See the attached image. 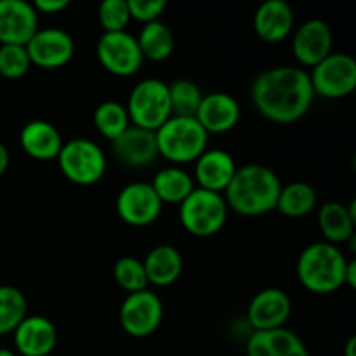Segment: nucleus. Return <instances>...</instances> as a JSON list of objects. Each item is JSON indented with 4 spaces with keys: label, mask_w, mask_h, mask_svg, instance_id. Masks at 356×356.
I'll return each mask as SVG.
<instances>
[{
    "label": "nucleus",
    "mask_w": 356,
    "mask_h": 356,
    "mask_svg": "<svg viewBox=\"0 0 356 356\" xmlns=\"http://www.w3.org/2000/svg\"><path fill=\"white\" fill-rule=\"evenodd\" d=\"M250 99L268 120L294 124L308 113L315 92L308 72L298 66H277L254 79Z\"/></svg>",
    "instance_id": "1"
},
{
    "label": "nucleus",
    "mask_w": 356,
    "mask_h": 356,
    "mask_svg": "<svg viewBox=\"0 0 356 356\" xmlns=\"http://www.w3.org/2000/svg\"><path fill=\"white\" fill-rule=\"evenodd\" d=\"M280 190V179L270 167L250 163L236 169L225 190V200L236 214L256 218L277 209Z\"/></svg>",
    "instance_id": "2"
},
{
    "label": "nucleus",
    "mask_w": 356,
    "mask_h": 356,
    "mask_svg": "<svg viewBox=\"0 0 356 356\" xmlns=\"http://www.w3.org/2000/svg\"><path fill=\"white\" fill-rule=\"evenodd\" d=\"M348 259L337 245L316 242L306 247L298 259V278L313 294H332L344 287Z\"/></svg>",
    "instance_id": "3"
},
{
    "label": "nucleus",
    "mask_w": 356,
    "mask_h": 356,
    "mask_svg": "<svg viewBox=\"0 0 356 356\" xmlns=\"http://www.w3.org/2000/svg\"><path fill=\"white\" fill-rule=\"evenodd\" d=\"M159 155L174 163L195 162L207 149L209 134L195 117H170L155 132Z\"/></svg>",
    "instance_id": "4"
},
{
    "label": "nucleus",
    "mask_w": 356,
    "mask_h": 356,
    "mask_svg": "<svg viewBox=\"0 0 356 356\" xmlns=\"http://www.w3.org/2000/svg\"><path fill=\"white\" fill-rule=\"evenodd\" d=\"M228 218V205L221 193L195 188L179 205V221L190 235L207 238L221 232Z\"/></svg>",
    "instance_id": "5"
},
{
    "label": "nucleus",
    "mask_w": 356,
    "mask_h": 356,
    "mask_svg": "<svg viewBox=\"0 0 356 356\" xmlns=\"http://www.w3.org/2000/svg\"><path fill=\"white\" fill-rule=\"evenodd\" d=\"M56 160L63 176L76 186H92L106 174V155L99 145L86 138L65 143Z\"/></svg>",
    "instance_id": "6"
},
{
    "label": "nucleus",
    "mask_w": 356,
    "mask_h": 356,
    "mask_svg": "<svg viewBox=\"0 0 356 356\" xmlns=\"http://www.w3.org/2000/svg\"><path fill=\"white\" fill-rule=\"evenodd\" d=\"M125 110L136 127L156 132L172 117L169 87L159 79L141 80L132 89Z\"/></svg>",
    "instance_id": "7"
},
{
    "label": "nucleus",
    "mask_w": 356,
    "mask_h": 356,
    "mask_svg": "<svg viewBox=\"0 0 356 356\" xmlns=\"http://www.w3.org/2000/svg\"><path fill=\"white\" fill-rule=\"evenodd\" d=\"M315 96L341 99L356 89V61L353 56L332 52L309 73Z\"/></svg>",
    "instance_id": "8"
},
{
    "label": "nucleus",
    "mask_w": 356,
    "mask_h": 356,
    "mask_svg": "<svg viewBox=\"0 0 356 356\" xmlns=\"http://www.w3.org/2000/svg\"><path fill=\"white\" fill-rule=\"evenodd\" d=\"M96 54L101 66L115 76L136 75L145 61L138 38L127 31L101 35L96 45Z\"/></svg>",
    "instance_id": "9"
},
{
    "label": "nucleus",
    "mask_w": 356,
    "mask_h": 356,
    "mask_svg": "<svg viewBox=\"0 0 356 356\" xmlns=\"http://www.w3.org/2000/svg\"><path fill=\"white\" fill-rule=\"evenodd\" d=\"M120 325L131 337L143 339L155 332L163 318L162 299L152 291L132 292L120 306Z\"/></svg>",
    "instance_id": "10"
},
{
    "label": "nucleus",
    "mask_w": 356,
    "mask_h": 356,
    "mask_svg": "<svg viewBox=\"0 0 356 356\" xmlns=\"http://www.w3.org/2000/svg\"><path fill=\"white\" fill-rule=\"evenodd\" d=\"M163 204L152 184L131 183L120 190L117 197V212L122 221L134 228H145L153 225L162 214Z\"/></svg>",
    "instance_id": "11"
},
{
    "label": "nucleus",
    "mask_w": 356,
    "mask_h": 356,
    "mask_svg": "<svg viewBox=\"0 0 356 356\" xmlns=\"http://www.w3.org/2000/svg\"><path fill=\"white\" fill-rule=\"evenodd\" d=\"M24 47L31 65L44 70L61 68L68 65L75 54V42L72 35L61 28L38 30Z\"/></svg>",
    "instance_id": "12"
},
{
    "label": "nucleus",
    "mask_w": 356,
    "mask_h": 356,
    "mask_svg": "<svg viewBox=\"0 0 356 356\" xmlns=\"http://www.w3.org/2000/svg\"><path fill=\"white\" fill-rule=\"evenodd\" d=\"M38 31V13L24 0H0V45H26Z\"/></svg>",
    "instance_id": "13"
},
{
    "label": "nucleus",
    "mask_w": 356,
    "mask_h": 356,
    "mask_svg": "<svg viewBox=\"0 0 356 356\" xmlns=\"http://www.w3.org/2000/svg\"><path fill=\"white\" fill-rule=\"evenodd\" d=\"M292 301L287 292L282 289H264L257 292L247 309V320L254 332L261 330H275L285 327L291 318Z\"/></svg>",
    "instance_id": "14"
},
{
    "label": "nucleus",
    "mask_w": 356,
    "mask_h": 356,
    "mask_svg": "<svg viewBox=\"0 0 356 356\" xmlns=\"http://www.w3.org/2000/svg\"><path fill=\"white\" fill-rule=\"evenodd\" d=\"M332 31L322 19H309L298 28L292 38V54L301 65L316 66L332 54Z\"/></svg>",
    "instance_id": "15"
},
{
    "label": "nucleus",
    "mask_w": 356,
    "mask_h": 356,
    "mask_svg": "<svg viewBox=\"0 0 356 356\" xmlns=\"http://www.w3.org/2000/svg\"><path fill=\"white\" fill-rule=\"evenodd\" d=\"M14 348L21 356H49L58 343V330L45 316H26L16 330Z\"/></svg>",
    "instance_id": "16"
},
{
    "label": "nucleus",
    "mask_w": 356,
    "mask_h": 356,
    "mask_svg": "<svg viewBox=\"0 0 356 356\" xmlns=\"http://www.w3.org/2000/svg\"><path fill=\"white\" fill-rule=\"evenodd\" d=\"M113 145V153L124 165L132 169H141L149 165L159 156V146H156L155 132L145 131L136 125H129L127 131L118 136Z\"/></svg>",
    "instance_id": "17"
},
{
    "label": "nucleus",
    "mask_w": 356,
    "mask_h": 356,
    "mask_svg": "<svg viewBox=\"0 0 356 356\" xmlns=\"http://www.w3.org/2000/svg\"><path fill=\"white\" fill-rule=\"evenodd\" d=\"M195 118L207 134H225L238 124L240 104L232 94L211 92L204 96Z\"/></svg>",
    "instance_id": "18"
},
{
    "label": "nucleus",
    "mask_w": 356,
    "mask_h": 356,
    "mask_svg": "<svg viewBox=\"0 0 356 356\" xmlns=\"http://www.w3.org/2000/svg\"><path fill=\"white\" fill-rule=\"evenodd\" d=\"M195 162L193 181L198 188L214 193L225 191L236 172L235 160L225 149H205Z\"/></svg>",
    "instance_id": "19"
},
{
    "label": "nucleus",
    "mask_w": 356,
    "mask_h": 356,
    "mask_svg": "<svg viewBox=\"0 0 356 356\" xmlns=\"http://www.w3.org/2000/svg\"><path fill=\"white\" fill-rule=\"evenodd\" d=\"M294 13L285 0H266L254 14V31L266 44H278L291 35Z\"/></svg>",
    "instance_id": "20"
},
{
    "label": "nucleus",
    "mask_w": 356,
    "mask_h": 356,
    "mask_svg": "<svg viewBox=\"0 0 356 356\" xmlns=\"http://www.w3.org/2000/svg\"><path fill=\"white\" fill-rule=\"evenodd\" d=\"M245 351L247 356H309L301 337L285 327L252 332L247 339Z\"/></svg>",
    "instance_id": "21"
},
{
    "label": "nucleus",
    "mask_w": 356,
    "mask_h": 356,
    "mask_svg": "<svg viewBox=\"0 0 356 356\" xmlns=\"http://www.w3.org/2000/svg\"><path fill=\"white\" fill-rule=\"evenodd\" d=\"M19 143L28 156L40 162L58 159L63 148V138L58 129L47 120H31L23 127Z\"/></svg>",
    "instance_id": "22"
},
{
    "label": "nucleus",
    "mask_w": 356,
    "mask_h": 356,
    "mask_svg": "<svg viewBox=\"0 0 356 356\" xmlns=\"http://www.w3.org/2000/svg\"><path fill=\"white\" fill-rule=\"evenodd\" d=\"M356 225V202L350 205L339 202H329L322 205L318 212V226L327 243H343L355 238Z\"/></svg>",
    "instance_id": "23"
},
{
    "label": "nucleus",
    "mask_w": 356,
    "mask_h": 356,
    "mask_svg": "<svg viewBox=\"0 0 356 356\" xmlns=\"http://www.w3.org/2000/svg\"><path fill=\"white\" fill-rule=\"evenodd\" d=\"M148 284L156 287H169L176 284L183 271V257L172 245H159L152 249L143 261Z\"/></svg>",
    "instance_id": "24"
},
{
    "label": "nucleus",
    "mask_w": 356,
    "mask_h": 356,
    "mask_svg": "<svg viewBox=\"0 0 356 356\" xmlns=\"http://www.w3.org/2000/svg\"><path fill=\"white\" fill-rule=\"evenodd\" d=\"M153 191L162 204H183L195 190L193 177L181 167H167L153 177Z\"/></svg>",
    "instance_id": "25"
},
{
    "label": "nucleus",
    "mask_w": 356,
    "mask_h": 356,
    "mask_svg": "<svg viewBox=\"0 0 356 356\" xmlns=\"http://www.w3.org/2000/svg\"><path fill=\"white\" fill-rule=\"evenodd\" d=\"M138 44L143 58L160 63L172 56L176 38H174L172 30L163 21H153V23L143 26L138 37Z\"/></svg>",
    "instance_id": "26"
},
{
    "label": "nucleus",
    "mask_w": 356,
    "mask_h": 356,
    "mask_svg": "<svg viewBox=\"0 0 356 356\" xmlns=\"http://www.w3.org/2000/svg\"><path fill=\"white\" fill-rule=\"evenodd\" d=\"M316 190L312 184L296 181L280 190L277 211L287 218H305L316 207Z\"/></svg>",
    "instance_id": "27"
},
{
    "label": "nucleus",
    "mask_w": 356,
    "mask_h": 356,
    "mask_svg": "<svg viewBox=\"0 0 356 356\" xmlns=\"http://www.w3.org/2000/svg\"><path fill=\"white\" fill-rule=\"evenodd\" d=\"M28 316V302L23 292L13 285H0V336H7Z\"/></svg>",
    "instance_id": "28"
},
{
    "label": "nucleus",
    "mask_w": 356,
    "mask_h": 356,
    "mask_svg": "<svg viewBox=\"0 0 356 356\" xmlns=\"http://www.w3.org/2000/svg\"><path fill=\"white\" fill-rule=\"evenodd\" d=\"M167 87L172 117H195L204 99L200 87L188 79L174 80L172 83H167Z\"/></svg>",
    "instance_id": "29"
},
{
    "label": "nucleus",
    "mask_w": 356,
    "mask_h": 356,
    "mask_svg": "<svg viewBox=\"0 0 356 356\" xmlns=\"http://www.w3.org/2000/svg\"><path fill=\"white\" fill-rule=\"evenodd\" d=\"M129 115L124 104L117 101H104L94 111V125L103 138L115 141L129 127Z\"/></svg>",
    "instance_id": "30"
},
{
    "label": "nucleus",
    "mask_w": 356,
    "mask_h": 356,
    "mask_svg": "<svg viewBox=\"0 0 356 356\" xmlns=\"http://www.w3.org/2000/svg\"><path fill=\"white\" fill-rule=\"evenodd\" d=\"M113 278L129 294L148 289V277H146L145 264H143V261L136 259V257H120L113 266Z\"/></svg>",
    "instance_id": "31"
},
{
    "label": "nucleus",
    "mask_w": 356,
    "mask_h": 356,
    "mask_svg": "<svg viewBox=\"0 0 356 356\" xmlns=\"http://www.w3.org/2000/svg\"><path fill=\"white\" fill-rule=\"evenodd\" d=\"M31 63L24 45H0V75L7 80H17L30 70Z\"/></svg>",
    "instance_id": "32"
},
{
    "label": "nucleus",
    "mask_w": 356,
    "mask_h": 356,
    "mask_svg": "<svg viewBox=\"0 0 356 356\" xmlns=\"http://www.w3.org/2000/svg\"><path fill=\"white\" fill-rule=\"evenodd\" d=\"M97 17H99V24L103 26L104 33L125 31L131 21L127 0H104L99 3Z\"/></svg>",
    "instance_id": "33"
},
{
    "label": "nucleus",
    "mask_w": 356,
    "mask_h": 356,
    "mask_svg": "<svg viewBox=\"0 0 356 356\" xmlns=\"http://www.w3.org/2000/svg\"><path fill=\"white\" fill-rule=\"evenodd\" d=\"M127 6L131 19L145 24L160 21V16L167 9L165 0H127Z\"/></svg>",
    "instance_id": "34"
},
{
    "label": "nucleus",
    "mask_w": 356,
    "mask_h": 356,
    "mask_svg": "<svg viewBox=\"0 0 356 356\" xmlns=\"http://www.w3.org/2000/svg\"><path fill=\"white\" fill-rule=\"evenodd\" d=\"M70 6L68 0H35L33 7L42 14H58Z\"/></svg>",
    "instance_id": "35"
},
{
    "label": "nucleus",
    "mask_w": 356,
    "mask_h": 356,
    "mask_svg": "<svg viewBox=\"0 0 356 356\" xmlns=\"http://www.w3.org/2000/svg\"><path fill=\"white\" fill-rule=\"evenodd\" d=\"M344 285L351 289L356 287V261H348L346 273H344Z\"/></svg>",
    "instance_id": "36"
},
{
    "label": "nucleus",
    "mask_w": 356,
    "mask_h": 356,
    "mask_svg": "<svg viewBox=\"0 0 356 356\" xmlns=\"http://www.w3.org/2000/svg\"><path fill=\"white\" fill-rule=\"evenodd\" d=\"M9 163H10L9 149L6 148V145H3V143H0V177L7 172V169H9Z\"/></svg>",
    "instance_id": "37"
},
{
    "label": "nucleus",
    "mask_w": 356,
    "mask_h": 356,
    "mask_svg": "<svg viewBox=\"0 0 356 356\" xmlns=\"http://www.w3.org/2000/svg\"><path fill=\"white\" fill-rule=\"evenodd\" d=\"M344 356H356V337H350L344 346Z\"/></svg>",
    "instance_id": "38"
},
{
    "label": "nucleus",
    "mask_w": 356,
    "mask_h": 356,
    "mask_svg": "<svg viewBox=\"0 0 356 356\" xmlns=\"http://www.w3.org/2000/svg\"><path fill=\"white\" fill-rule=\"evenodd\" d=\"M0 356H17L14 351L7 350V348H0Z\"/></svg>",
    "instance_id": "39"
}]
</instances>
